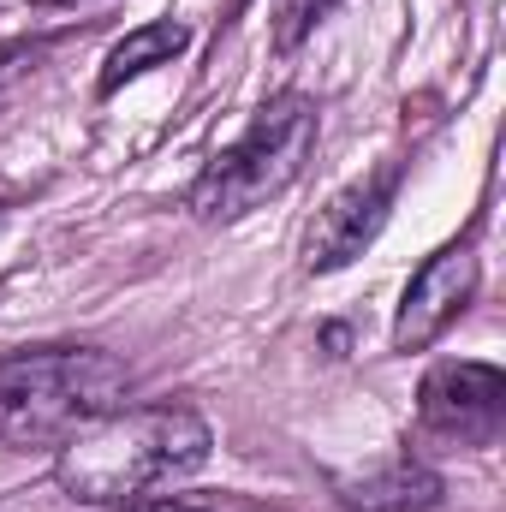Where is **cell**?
<instances>
[{
	"instance_id": "cell-11",
	"label": "cell",
	"mask_w": 506,
	"mask_h": 512,
	"mask_svg": "<svg viewBox=\"0 0 506 512\" xmlns=\"http://www.w3.org/2000/svg\"><path fill=\"white\" fill-rule=\"evenodd\" d=\"M36 6H72V0H36Z\"/></svg>"
},
{
	"instance_id": "cell-10",
	"label": "cell",
	"mask_w": 506,
	"mask_h": 512,
	"mask_svg": "<svg viewBox=\"0 0 506 512\" xmlns=\"http://www.w3.org/2000/svg\"><path fill=\"white\" fill-rule=\"evenodd\" d=\"M114 512H203V507H185V501H131V507H114Z\"/></svg>"
},
{
	"instance_id": "cell-3",
	"label": "cell",
	"mask_w": 506,
	"mask_h": 512,
	"mask_svg": "<svg viewBox=\"0 0 506 512\" xmlns=\"http://www.w3.org/2000/svg\"><path fill=\"white\" fill-rule=\"evenodd\" d=\"M316 149V102L286 90V96H268L256 108V120L245 126L239 143H227L191 185V209L203 221H239L262 209L268 197H280L304 161Z\"/></svg>"
},
{
	"instance_id": "cell-1",
	"label": "cell",
	"mask_w": 506,
	"mask_h": 512,
	"mask_svg": "<svg viewBox=\"0 0 506 512\" xmlns=\"http://www.w3.org/2000/svg\"><path fill=\"white\" fill-rule=\"evenodd\" d=\"M215 435L191 405H120L60 441L54 483L84 507H131L203 471Z\"/></svg>"
},
{
	"instance_id": "cell-7",
	"label": "cell",
	"mask_w": 506,
	"mask_h": 512,
	"mask_svg": "<svg viewBox=\"0 0 506 512\" xmlns=\"http://www.w3.org/2000/svg\"><path fill=\"white\" fill-rule=\"evenodd\" d=\"M441 495H447V483H441L423 459H411V453L387 459V465L370 471V477L340 483V501H346L352 512H435Z\"/></svg>"
},
{
	"instance_id": "cell-6",
	"label": "cell",
	"mask_w": 506,
	"mask_h": 512,
	"mask_svg": "<svg viewBox=\"0 0 506 512\" xmlns=\"http://www.w3.org/2000/svg\"><path fill=\"white\" fill-rule=\"evenodd\" d=\"M393 197H399V161H387L376 173L352 179L346 191H334V197L316 209L310 233H304V268H310V274H334V268L358 262V256L376 245V233L387 227Z\"/></svg>"
},
{
	"instance_id": "cell-5",
	"label": "cell",
	"mask_w": 506,
	"mask_h": 512,
	"mask_svg": "<svg viewBox=\"0 0 506 512\" xmlns=\"http://www.w3.org/2000/svg\"><path fill=\"white\" fill-rule=\"evenodd\" d=\"M477 286H483V262H477V251H471V239L441 245V251L411 274V286H405V298H399L393 346H399V352H423V346H435V340L471 310Z\"/></svg>"
},
{
	"instance_id": "cell-4",
	"label": "cell",
	"mask_w": 506,
	"mask_h": 512,
	"mask_svg": "<svg viewBox=\"0 0 506 512\" xmlns=\"http://www.w3.org/2000/svg\"><path fill=\"white\" fill-rule=\"evenodd\" d=\"M417 417L441 441L495 447L506 429V376L495 364H435L417 387Z\"/></svg>"
},
{
	"instance_id": "cell-12",
	"label": "cell",
	"mask_w": 506,
	"mask_h": 512,
	"mask_svg": "<svg viewBox=\"0 0 506 512\" xmlns=\"http://www.w3.org/2000/svg\"><path fill=\"white\" fill-rule=\"evenodd\" d=\"M0 108H6V96H0Z\"/></svg>"
},
{
	"instance_id": "cell-2",
	"label": "cell",
	"mask_w": 506,
	"mask_h": 512,
	"mask_svg": "<svg viewBox=\"0 0 506 512\" xmlns=\"http://www.w3.org/2000/svg\"><path fill=\"white\" fill-rule=\"evenodd\" d=\"M131 370L96 346H36L0 358V447H60L72 429L120 411Z\"/></svg>"
},
{
	"instance_id": "cell-9",
	"label": "cell",
	"mask_w": 506,
	"mask_h": 512,
	"mask_svg": "<svg viewBox=\"0 0 506 512\" xmlns=\"http://www.w3.org/2000/svg\"><path fill=\"white\" fill-rule=\"evenodd\" d=\"M334 6L340 0H280V12H274V48H298Z\"/></svg>"
},
{
	"instance_id": "cell-8",
	"label": "cell",
	"mask_w": 506,
	"mask_h": 512,
	"mask_svg": "<svg viewBox=\"0 0 506 512\" xmlns=\"http://www.w3.org/2000/svg\"><path fill=\"white\" fill-rule=\"evenodd\" d=\"M185 42H191V30L173 24V18H155V24L126 30V36L108 48V66H102V78H96V96H114L126 78L149 72V66H161V60H173V54H185Z\"/></svg>"
}]
</instances>
